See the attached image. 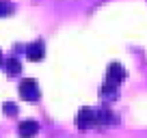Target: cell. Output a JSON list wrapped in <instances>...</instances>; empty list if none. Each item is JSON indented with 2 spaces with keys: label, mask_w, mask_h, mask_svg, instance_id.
Instances as JSON below:
<instances>
[{
  "label": "cell",
  "mask_w": 147,
  "mask_h": 138,
  "mask_svg": "<svg viewBox=\"0 0 147 138\" xmlns=\"http://www.w3.org/2000/svg\"><path fill=\"white\" fill-rule=\"evenodd\" d=\"M76 125L80 129H91L97 125V110L93 108H80L78 115H76Z\"/></svg>",
  "instance_id": "3957f363"
},
{
  "label": "cell",
  "mask_w": 147,
  "mask_h": 138,
  "mask_svg": "<svg viewBox=\"0 0 147 138\" xmlns=\"http://www.w3.org/2000/svg\"><path fill=\"white\" fill-rule=\"evenodd\" d=\"M125 78V69L121 63H110L108 65V74H106V82L102 88V97H115L117 95V86L123 82Z\"/></svg>",
  "instance_id": "6da1fadb"
},
{
  "label": "cell",
  "mask_w": 147,
  "mask_h": 138,
  "mask_svg": "<svg viewBox=\"0 0 147 138\" xmlns=\"http://www.w3.org/2000/svg\"><path fill=\"white\" fill-rule=\"evenodd\" d=\"M117 121V117L113 115V110L108 108H97V125H113Z\"/></svg>",
  "instance_id": "8992f818"
},
{
  "label": "cell",
  "mask_w": 147,
  "mask_h": 138,
  "mask_svg": "<svg viewBox=\"0 0 147 138\" xmlns=\"http://www.w3.org/2000/svg\"><path fill=\"white\" fill-rule=\"evenodd\" d=\"M20 97L26 101H39V97H41V93H39V84H37V80L32 78H26L20 82Z\"/></svg>",
  "instance_id": "7a4b0ae2"
},
{
  "label": "cell",
  "mask_w": 147,
  "mask_h": 138,
  "mask_svg": "<svg viewBox=\"0 0 147 138\" xmlns=\"http://www.w3.org/2000/svg\"><path fill=\"white\" fill-rule=\"evenodd\" d=\"M18 134L20 138H35L37 134H39V125H37V121L28 119V121H22L18 127Z\"/></svg>",
  "instance_id": "277c9868"
},
{
  "label": "cell",
  "mask_w": 147,
  "mask_h": 138,
  "mask_svg": "<svg viewBox=\"0 0 147 138\" xmlns=\"http://www.w3.org/2000/svg\"><path fill=\"white\" fill-rule=\"evenodd\" d=\"M26 58H28V60H32V63L41 60V58H43V43H41V41L30 43V46L26 48Z\"/></svg>",
  "instance_id": "5b68a950"
},
{
  "label": "cell",
  "mask_w": 147,
  "mask_h": 138,
  "mask_svg": "<svg viewBox=\"0 0 147 138\" xmlns=\"http://www.w3.org/2000/svg\"><path fill=\"white\" fill-rule=\"evenodd\" d=\"M0 65H2V54H0Z\"/></svg>",
  "instance_id": "30bf717a"
},
{
  "label": "cell",
  "mask_w": 147,
  "mask_h": 138,
  "mask_svg": "<svg viewBox=\"0 0 147 138\" xmlns=\"http://www.w3.org/2000/svg\"><path fill=\"white\" fill-rule=\"evenodd\" d=\"M9 11H11V5L7 2V0H0V17H5Z\"/></svg>",
  "instance_id": "ba28073f"
},
{
  "label": "cell",
  "mask_w": 147,
  "mask_h": 138,
  "mask_svg": "<svg viewBox=\"0 0 147 138\" xmlns=\"http://www.w3.org/2000/svg\"><path fill=\"white\" fill-rule=\"evenodd\" d=\"M2 110H5V115H18V108H15L13 104H5Z\"/></svg>",
  "instance_id": "9c48e42d"
},
{
  "label": "cell",
  "mask_w": 147,
  "mask_h": 138,
  "mask_svg": "<svg viewBox=\"0 0 147 138\" xmlns=\"http://www.w3.org/2000/svg\"><path fill=\"white\" fill-rule=\"evenodd\" d=\"M5 67H7V74L9 76H20V71H22V63L18 58H9L5 63Z\"/></svg>",
  "instance_id": "52a82bcc"
}]
</instances>
